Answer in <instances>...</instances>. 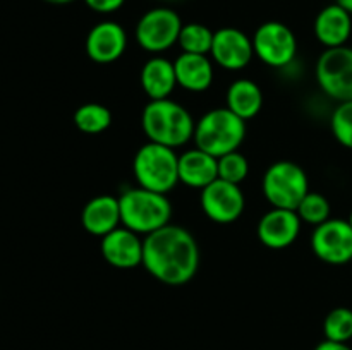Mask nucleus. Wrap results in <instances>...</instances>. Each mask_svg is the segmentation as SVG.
<instances>
[{"instance_id": "nucleus-1", "label": "nucleus", "mask_w": 352, "mask_h": 350, "mask_svg": "<svg viewBox=\"0 0 352 350\" xmlns=\"http://www.w3.org/2000/svg\"><path fill=\"white\" fill-rule=\"evenodd\" d=\"M143 266L162 283L170 287L186 285L198 273V242L184 226L168 223L144 237Z\"/></svg>"}, {"instance_id": "nucleus-2", "label": "nucleus", "mask_w": 352, "mask_h": 350, "mask_svg": "<svg viewBox=\"0 0 352 350\" xmlns=\"http://www.w3.org/2000/svg\"><path fill=\"white\" fill-rule=\"evenodd\" d=\"M141 127L150 143L181 148L195 137L196 122L188 108L170 98L150 100L141 113Z\"/></svg>"}, {"instance_id": "nucleus-3", "label": "nucleus", "mask_w": 352, "mask_h": 350, "mask_svg": "<svg viewBox=\"0 0 352 350\" xmlns=\"http://www.w3.org/2000/svg\"><path fill=\"white\" fill-rule=\"evenodd\" d=\"M120 223L138 235H150L170 223L172 206L167 194L143 187L126 189L119 196Z\"/></svg>"}, {"instance_id": "nucleus-4", "label": "nucleus", "mask_w": 352, "mask_h": 350, "mask_svg": "<svg viewBox=\"0 0 352 350\" xmlns=\"http://www.w3.org/2000/svg\"><path fill=\"white\" fill-rule=\"evenodd\" d=\"M244 137H246V120L230 112L227 106H222L206 112L196 122L192 141L196 148L212 156L220 158L239 150Z\"/></svg>"}, {"instance_id": "nucleus-5", "label": "nucleus", "mask_w": 352, "mask_h": 350, "mask_svg": "<svg viewBox=\"0 0 352 350\" xmlns=\"http://www.w3.org/2000/svg\"><path fill=\"white\" fill-rule=\"evenodd\" d=\"M133 172L140 187L167 194L179 184V154L174 148L148 141L134 154Z\"/></svg>"}, {"instance_id": "nucleus-6", "label": "nucleus", "mask_w": 352, "mask_h": 350, "mask_svg": "<svg viewBox=\"0 0 352 350\" xmlns=\"http://www.w3.org/2000/svg\"><path fill=\"white\" fill-rule=\"evenodd\" d=\"M263 194L272 208L294 209L309 192L308 175L301 165L289 160L275 161L263 175Z\"/></svg>"}, {"instance_id": "nucleus-7", "label": "nucleus", "mask_w": 352, "mask_h": 350, "mask_svg": "<svg viewBox=\"0 0 352 350\" xmlns=\"http://www.w3.org/2000/svg\"><path fill=\"white\" fill-rule=\"evenodd\" d=\"M316 81L322 91L339 103L352 100V48H327L316 64Z\"/></svg>"}, {"instance_id": "nucleus-8", "label": "nucleus", "mask_w": 352, "mask_h": 350, "mask_svg": "<svg viewBox=\"0 0 352 350\" xmlns=\"http://www.w3.org/2000/svg\"><path fill=\"white\" fill-rule=\"evenodd\" d=\"M182 21L168 7H155L140 17L136 24V41L143 50L160 54L179 41Z\"/></svg>"}, {"instance_id": "nucleus-9", "label": "nucleus", "mask_w": 352, "mask_h": 350, "mask_svg": "<svg viewBox=\"0 0 352 350\" xmlns=\"http://www.w3.org/2000/svg\"><path fill=\"white\" fill-rule=\"evenodd\" d=\"M254 55L263 64L280 69L291 64L298 51V40L291 27L278 21L263 23L253 34Z\"/></svg>"}, {"instance_id": "nucleus-10", "label": "nucleus", "mask_w": 352, "mask_h": 350, "mask_svg": "<svg viewBox=\"0 0 352 350\" xmlns=\"http://www.w3.org/2000/svg\"><path fill=\"white\" fill-rule=\"evenodd\" d=\"M311 249L327 264H346L352 261V226L347 220L330 218L318 225L311 235Z\"/></svg>"}, {"instance_id": "nucleus-11", "label": "nucleus", "mask_w": 352, "mask_h": 350, "mask_svg": "<svg viewBox=\"0 0 352 350\" xmlns=\"http://www.w3.org/2000/svg\"><path fill=\"white\" fill-rule=\"evenodd\" d=\"M201 209L212 222L227 225L241 218L246 206L243 189L232 182L217 178L201 189Z\"/></svg>"}, {"instance_id": "nucleus-12", "label": "nucleus", "mask_w": 352, "mask_h": 350, "mask_svg": "<svg viewBox=\"0 0 352 350\" xmlns=\"http://www.w3.org/2000/svg\"><path fill=\"white\" fill-rule=\"evenodd\" d=\"M213 60L226 71H243L253 58V40L237 27H222L213 34Z\"/></svg>"}, {"instance_id": "nucleus-13", "label": "nucleus", "mask_w": 352, "mask_h": 350, "mask_svg": "<svg viewBox=\"0 0 352 350\" xmlns=\"http://www.w3.org/2000/svg\"><path fill=\"white\" fill-rule=\"evenodd\" d=\"M301 232V218L294 209L272 208L258 223V239L265 247L274 250L292 246Z\"/></svg>"}, {"instance_id": "nucleus-14", "label": "nucleus", "mask_w": 352, "mask_h": 350, "mask_svg": "<svg viewBox=\"0 0 352 350\" xmlns=\"http://www.w3.org/2000/svg\"><path fill=\"white\" fill-rule=\"evenodd\" d=\"M85 48L88 57L96 64H112L126 51V30L116 21H102L89 30Z\"/></svg>"}, {"instance_id": "nucleus-15", "label": "nucleus", "mask_w": 352, "mask_h": 350, "mask_svg": "<svg viewBox=\"0 0 352 350\" xmlns=\"http://www.w3.org/2000/svg\"><path fill=\"white\" fill-rule=\"evenodd\" d=\"M100 253L110 266L131 270L143 264V240L133 230L119 226L102 237Z\"/></svg>"}, {"instance_id": "nucleus-16", "label": "nucleus", "mask_w": 352, "mask_h": 350, "mask_svg": "<svg viewBox=\"0 0 352 350\" xmlns=\"http://www.w3.org/2000/svg\"><path fill=\"white\" fill-rule=\"evenodd\" d=\"M81 225L89 235L95 237H105L112 230L119 229L122 225L119 198L102 194L89 199L81 211Z\"/></svg>"}, {"instance_id": "nucleus-17", "label": "nucleus", "mask_w": 352, "mask_h": 350, "mask_svg": "<svg viewBox=\"0 0 352 350\" xmlns=\"http://www.w3.org/2000/svg\"><path fill=\"white\" fill-rule=\"evenodd\" d=\"M352 33V14L339 3L323 7L315 19V36L323 47H344Z\"/></svg>"}, {"instance_id": "nucleus-18", "label": "nucleus", "mask_w": 352, "mask_h": 350, "mask_svg": "<svg viewBox=\"0 0 352 350\" xmlns=\"http://www.w3.org/2000/svg\"><path fill=\"white\" fill-rule=\"evenodd\" d=\"M219 178V158L191 148L179 154V182L192 189H205Z\"/></svg>"}, {"instance_id": "nucleus-19", "label": "nucleus", "mask_w": 352, "mask_h": 350, "mask_svg": "<svg viewBox=\"0 0 352 350\" xmlns=\"http://www.w3.org/2000/svg\"><path fill=\"white\" fill-rule=\"evenodd\" d=\"M140 82L144 95L150 100L170 98L177 86L174 62L164 57H151L141 69Z\"/></svg>"}, {"instance_id": "nucleus-20", "label": "nucleus", "mask_w": 352, "mask_h": 350, "mask_svg": "<svg viewBox=\"0 0 352 350\" xmlns=\"http://www.w3.org/2000/svg\"><path fill=\"white\" fill-rule=\"evenodd\" d=\"M177 86L192 93H201L212 86L213 65L206 55L184 54L174 60Z\"/></svg>"}, {"instance_id": "nucleus-21", "label": "nucleus", "mask_w": 352, "mask_h": 350, "mask_svg": "<svg viewBox=\"0 0 352 350\" xmlns=\"http://www.w3.org/2000/svg\"><path fill=\"white\" fill-rule=\"evenodd\" d=\"M226 106L243 120L253 119L263 106L261 88L251 79H237L227 89Z\"/></svg>"}, {"instance_id": "nucleus-22", "label": "nucleus", "mask_w": 352, "mask_h": 350, "mask_svg": "<svg viewBox=\"0 0 352 350\" xmlns=\"http://www.w3.org/2000/svg\"><path fill=\"white\" fill-rule=\"evenodd\" d=\"M112 124V113L100 103H85L74 112V126L85 134H102Z\"/></svg>"}, {"instance_id": "nucleus-23", "label": "nucleus", "mask_w": 352, "mask_h": 350, "mask_svg": "<svg viewBox=\"0 0 352 350\" xmlns=\"http://www.w3.org/2000/svg\"><path fill=\"white\" fill-rule=\"evenodd\" d=\"M213 34L215 33L201 23L182 24L177 43L184 54L208 55L212 50Z\"/></svg>"}, {"instance_id": "nucleus-24", "label": "nucleus", "mask_w": 352, "mask_h": 350, "mask_svg": "<svg viewBox=\"0 0 352 350\" xmlns=\"http://www.w3.org/2000/svg\"><path fill=\"white\" fill-rule=\"evenodd\" d=\"M296 213L299 215L301 222L309 223V225H322L327 220H330V213H332V206L330 201L320 192H311L302 198L299 206L296 208Z\"/></svg>"}, {"instance_id": "nucleus-25", "label": "nucleus", "mask_w": 352, "mask_h": 350, "mask_svg": "<svg viewBox=\"0 0 352 350\" xmlns=\"http://www.w3.org/2000/svg\"><path fill=\"white\" fill-rule=\"evenodd\" d=\"M323 335H325V340H332V342H349L352 338V309H332L323 321Z\"/></svg>"}, {"instance_id": "nucleus-26", "label": "nucleus", "mask_w": 352, "mask_h": 350, "mask_svg": "<svg viewBox=\"0 0 352 350\" xmlns=\"http://www.w3.org/2000/svg\"><path fill=\"white\" fill-rule=\"evenodd\" d=\"M250 174V161L239 150L219 158V178L239 185Z\"/></svg>"}, {"instance_id": "nucleus-27", "label": "nucleus", "mask_w": 352, "mask_h": 350, "mask_svg": "<svg viewBox=\"0 0 352 350\" xmlns=\"http://www.w3.org/2000/svg\"><path fill=\"white\" fill-rule=\"evenodd\" d=\"M332 134L344 148L352 150V100L339 103L330 119Z\"/></svg>"}, {"instance_id": "nucleus-28", "label": "nucleus", "mask_w": 352, "mask_h": 350, "mask_svg": "<svg viewBox=\"0 0 352 350\" xmlns=\"http://www.w3.org/2000/svg\"><path fill=\"white\" fill-rule=\"evenodd\" d=\"M86 5L98 14H112L126 3V0H85Z\"/></svg>"}, {"instance_id": "nucleus-29", "label": "nucleus", "mask_w": 352, "mask_h": 350, "mask_svg": "<svg viewBox=\"0 0 352 350\" xmlns=\"http://www.w3.org/2000/svg\"><path fill=\"white\" fill-rule=\"evenodd\" d=\"M315 350H352L347 343L332 342V340H323L322 343L315 347Z\"/></svg>"}, {"instance_id": "nucleus-30", "label": "nucleus", "mask_w": 352, "mask_h": 350, "mask_svg": "<svg viewBox=\"0 0 352 350\" xmlns=\"http://www.w3.org/2000/svg\"><path fill=\"white\" fill-rule=\"evenodd\" d=\"M336 3H339L340 7H344V9L349 10L352 14V0H336Z\"/></svg>"}, {"instance_id": "nucleus-31", "label": "nucleus", "mask_w": 352, "mask_h": 350, "mask_svg": "<svg viewBox=\"0 0 352 350\" xmlns=\"http://www.w3.org/2000/svg\"><path fill=\"white\" fill-rule=\"evenodd\" d=\"M45 2L54 3V5H65V3H71L74 2V0H45Z\"/></svg>"}, {"instance_id": "nucleus-32", "label": "nucleus", "mask_w": 352, "mask_h": 350, "mask_svg": "<svg viewBox=\"0 0 352 350\" xmlns=\"http://www.w3.org/2000/svg\"><path fill=\"white\" fill-rule=\"evenodd\" d=\"M347 222H349V225L352 226V211H351V215H349V218H347Z\"/></svg>"}, {"instance_id": "nucleus-33", "label": "nucleus", "mask_w": 352, "mask_h": 350, "mask_svg": "<svg viewBox=\"0 0 352 350\" xmlns=\"http://www.w3.org/2000/svg\"><path fill=\"white\" fill-rule=\"evenodd\" d=\"M351 263H352V261H351Z\"/></svg>"}]
</instances>
